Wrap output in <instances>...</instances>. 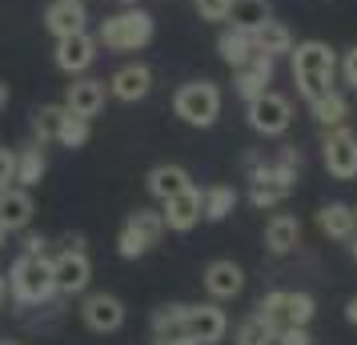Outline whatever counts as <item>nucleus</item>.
I'll list each match as a JSON object with an SVG mask.
<instances>
[{
	"label": "nucleus",
	"mask_w": 357,
	"mask_h": 345,
	"mask_svg": "<svg viewBox=\"0 0 357 345\" xmlns=\"http://www.w3.org/2000/svg\"><path fill=\"white\" fill-rule=\"evenodd\" d=\"M289 65H293V84H297L305 105L321 100L329 89H337V52L325 40H297L289 52Z\"/></svg>",
	"instance_id": "nucleus-1"
},
{
	"label": "nucleus",
	"mask_w": 357,
	"mask_h": 345,
	"mask_svg": "<svg viewBox=\"0 0 357 345\" xmlns=\"http://www.w3.org/2000/svg\"><path fill=\"white\" fill-rule=\"evenodd\" d=\"M8 293L17 305H45L56 293L52 281V257L45 253H20L13 269H8Z\"/></svg>",
	"instance_id": "nucleus-2"
},
{
	"label": "nucleus",
	"mask_w": 357,
	"mask_h": 345,
	"mask_svg": "<svg viewBox=\"0 0 357 345\" xmlns=\"http://www.w3.org/2000/svg\"><path fill=\"white\" fill-rule=\"evenodd\" d=\"M153 33H157L153 17H149L145 8L129 4V8H121V13H113V17L100 20L97 40L109 52H137V49H145L149 40H153Z\"/></svg>",
	"instance_id": "nucleus-3"
},
{
	"label": "nucleus",
	"mask_w": 357,
	"mask_h": 345,
	"mask_svg": "<svg viewBox=\"0 0 357 345\" xmlns=\"http://www.w3.org/2000/svg\"><path fill=\"white\" fill-rule=\"evenodd\" d=\"M221 105H225V97H221V84L217 81H189L173 93V113H177L185 125H193V129L217 125Z\"/></svg>",
	"instance_id": "nucleus-4"
},
{
	"label": "nucleus",
	"mask_w": 357,
	"mask_h": 345,
	"mask_svg": "<svg viewBox=\"0 0 357 345\" xmlns=\"http://www.w3.org/2000/svg\"><path fill=\"white\" fill-rule=\"evenodd\" d=\"M313 313H317V301L301 289H273L257 301V317H265L277 333L281 329H309Z\"/></svg>",
	"instance_id": "nucleus-5"
},
{
	"label": "nucleus",
	"mask_w": 357,
	"mask_h": 345,
	"mask_svg": "<svg viewBox=\"0 0 357 345\" xmlns=\"http://www.w3.org/2000/svg\"><path fill=\"white\" fill-rule=\"evenodd\" d=\"M165 237V217L157 209H137V213L121 225L116 233V253L125 257V261H137V257H145L153 245H161Z\"/></svg>",
	"instance_id": "nucleus-6"
},
{
	"label": "nucleus",
	"mask_w": 357,
	"mask_h": 345,
	"mask_svg": "<svg viewBox=\"0 0 357 345\" xmlns=\"http://www.w3.org/2000/svg\"><path fill=\"white\" fill-rule=\"evenodd\" d=\"M245 121H249V129L261 132V137H285L293 125V100L273 93V89H265L261 97L245 100Z\"/></svg>",
	"instance_id": "nucleus-7"
},
{
	"label": "nucleus",
	"mask_w": 357,
	"mask_h": 345,
	"mask_svg": "<svg viewBox=\"0 0 357 345\" xmlns=\"http://www.w3.org/2000/svg\"><path fill=\"white\" fill-rule=\"evenodd\" d=\"M245 173H249L253 185H285V189H293L297 185V173H301V153L293 145H281L273 161L261 157V153H249L245 157Z\"/></svg>",
	"instance_id": "nucleus-8"
},
{
	"label": "nucleus",
	"mask_w": 357,
	"mask_h": 345,
	"mask_svg": "<svg viewBox=\"0 0 357 345\" xmlns=\"http://www.w3.org/2000/svg\"><path fill=\"white\" fill-rule=\"evenodd\" d=\"M321 161L333 181H354L357 177V132L349 125L325 129L321 137Z\"/></svg>",
	"instance_id": "nucleus-9"
},
{
	"label": "nucleus",
	"mask_w": 357,
	"mask_h": 345,
	"mask_svg": "<svg viewBox=\"0 0 357 345\" xmlns=\"http://www.w3.org/2000/svg\"><path fill=\"white\" fill-rule=\"evenodd\" d=\"M89 277H93V261L89 253L77 245H65L56 257H52V281H56V293H84L89 289Z\"/></svg>",
	"instance_id": "nucleus-10"
},
{
	"label": "nucleus",
	"mask_w": 357,
	"mask_h": 345,
	"mask_svg": "<svg viewBox=\"0 0 357 345\" xmlns=\"http://www.w3.org/2000/svg\"><path fill=\"white\" fill-rule=\"evenodd\" d=\"M97 49H100V40L84 29V33H73V36H56V52H52V61H56L61 72L81 77L84 68L97 61Z\"/></svg>",
	"instance_id": "nucleus-11"
},
{
	"label": "nucleus",
	"mask_w": 357,
	"mask_h": 345,
	"mask_svg": "<svg viewBox=\"0 0 357 345\" xmlns=\"http://www.w3.org/2000/svg\"><path fill=\"white\" fill-rule=\"evenodd\" d=\"M225 329H229L225 309H217V305H185L181 333L193 337L197 345H217L221 337H225Z\"/></svg>",
	"instance_id": "nucleus-12"
},
{
	"label": "nucleus",
	"mask_w": 357,
	"mask_h": 345,
	"mask_svg": "<svg viewBox=\"0 0 357 345\" xmlns=\"http://www.w3.org/2000/svg\"><path fill=\"white\" fill-rule=\"evenodd\" d=\"M273 77H277V61L265 56V52H253L241 68H233V89H237L241 100H253L273 84Z\"/></svg>",
	"instance_id": "nucleus-13"
},
{
	"label": "nucleus",
	"mask_w": 357,
	"mask_h": 345,
	"mask_svg": "<svg viewBox=\"0 0 357 345\" xmlns=\"http://www.w3.org/2000/svg\"><path fill=\"white\" fill-rule=\"evenodd\" d=\"M81 317L93 333H116V329L125 325V305L113 293H89L81 305Z\"/></svg>",
	"instance_id": "nucleus-14"
},
{
	"label": "nucleus",
	"mask_w": 357,
	"mask_h": 345,
	"mask_svg": "<svg viewBox=\"0 0 357 345\" xmlns=\"http://www.w3.org/2000/svg\"><path fill=\"white\" fill-rule=\"evenodd\" d=\"M109 93L116 100H125V105H137V100H145L153 93V68L141 65V61H132V65H121L109 77Z\"/></svg>",
	"instance_id": "nucleus-15"
},
{
	"label": "nucleus",
	"mask_w": 357,
	"mask_h": 345,
	"mask_svg": "<svg viewBox=\"0 0 357 345\" xmlns=\"http://www.w3.org/2000/svg\"><path fill=\"white\" fill-rule=\"evenodd\" d=\"M205 289H209L213 301H233V297H241L245 269L237 261H229V257L209 261V265H205Z\"/></svg>",
	"instance_id": "nucleus-16"
},
{
	"label": "nucleus",
	"mask_w": 357,
	"mask_h": 345,
	"mask_svg": "<svg viewBox=\"0 0 357 345\" xmlns=\"http://www.w3.org/2000/svg\"><path fill=\"white\" fill-rule=\"evenodd\" d=\"M105 97H109V84L93 81V77H81V81L68 84L65 109H68V113H77V116H84V121H93V116L105 109Z\"/></svg>",
	"instance_id": "nucleus-17"
},
{
	"label": "nucleus",
	"mask_w": 357,
	"mask_h": 345,
	"mask_svg": "<svg viewBox=\"0 0 357 345\" xmlns=\"http://www.w3.org/2000/svg\"><path fill=\"white\" fill-rule=\"evenodd\" d=\"M161 205H165L161 209L165 229H173V233H189L197 221H201V189H197V185H189L185 193L161 201Z\"/></svg>",
	"instance_id": "nucleus-18"
},
{
	"label": "nucleus",
	"mask_w": 357,
	"mask_h": 345,
	"mask_svg": "<svg viewBox=\"0 0 357 345\" xmlns=\"http://www.w3.org/2000/svg\"><path fill=\"white\" fill-rule=\"evenodd\" d=\"M29 221H33V193L20 189V185L0 189V229L20 233V229H29Z\"/></svg>",
	"instance_id": "nucleus-19"
},
{
	"label": "nucleus",
	"mask_w": 357,
	"mask_h": 345,
	"mask_svg": "<svg viewBox=\"0 0 357 345\" xmlns=\"http://www.w3.org/2000/svg\"><path fill=\"white\" fill-rule=\"evenodd\" d=\"M45 29L52 36H73L89 29V13H84L81 0H52L45 8Z\"/></svg>",
	"instance_id": "nucleus-20"
},
{
	"label": "nucleus",
	"mask_w": 357,
	"mask_h": 345,
	"mask_svg": "<svg viewBox=\"0 0 357 345\" xmlns=\"http://www.w3.org/2000/svg\"><path fill=\"white\" fill-rule=\"evenodd\" d=\"M317 229H321L329 241H354V233H357L354 205H345V201H329V205H321V213H317Z\"/></svg>",
	"instance_id": "nucleus-21"
},
{
	"label": "nucleus",
	"mask_w": 357,
	"mask_h": 345,
	"mask_svg": "<svg viewBox=\"0 0 357 345\" xmlns=\"http://www.w3.org/2000/svg\"><path fill=\"white\" fill-rule=\"evenodd\" d=\"M265 20H273V4H269V0H229V13H225L229 29L257 33Z\"/></svg>",
	"instance_id": "nucleus-22"
},
{
	"label": "nucleus",
	"mask_w": 357,
	"mask_h": 345,
	"mask_svg": "<svg viewBox=\"0 0 357 345\" xmlns=\"http://www.w3.org/2000/svg\"><path fill=\"white\" fill-rule=\"evenodd\" d=\"M145 185L157 201H169V197H177V193H185V189L193 185V177H189V169H181V164H157V169H149Z\"/></svg>",
	"instance_id": "nucleus-23"
},
{
	"label": "nucleus",
	"mask_w": 357,
	"mask_h": 345,
	"mask_svg": "<svg viewBox=\"0 0 357 345\" xmlns=\"http://www.w3.org/2000/svg\"><path fill=\"white\" fill-rule=\"evenodd\" d=\"M297 241H301V221L289 213H277L269 225H265V249L273 253V257H285V253H293L297 249Z\"/></svg>",
	"instance_id": "nucleus-24"
},
{
	"label": "nucleus",
	"mask_w": 357,
	"mask_h": 345,
	"mask_svg": "<svg viewBox=\"0 0 357 345\" xmlns=\"http://www.w3.org/2000/svg\"><path fill=\"white\" fill-rule=\"evenodd\" d=\"M253 45H257V52H265V56H289L293 52V33H289V24H281V20H265L257 33H253Z\"/></svg>",
	"instance_id": "nucleus-25"
},
{
	"label": "nucleus",
	"mask_w": 357,
	"mask_h": 345,
	"mask_svg": "<svg viewBox=\"0 0 357 345\" xmlns=\"http://www.w3.org/2000/svg\"><path fill=\"white\" fill-rule=\"evenodd\" d=\"M257 52L253 45V33H241V29H225V33L217 36V56L225 61L229 68H241L249 56Z\"/></svg>",
	"instance_id": "nucleus-26"
},
{
	"label": "nucleus",
	"mask_w": 357,
	"mask_h": 345,
	"mask_svg": "<svg viewBox=\"0 0 357 345\" xmlns=\"http://www.w3.org/2000/svg\"><path fill=\"white\" fill-rule=\"evenodd\" d=\"M309 113H313V121H317L321 129H337V125L349 121V100H345L341 89H329L321 100H313V105H309Z\"/></svg>",
	"instance_id": "nucleus-27"
},
{
	"label": "nucleus",
	"mask_w": 357,
	"mask_h": 345,
	"mask_svg": "<svg viewBox=\"0 0 357 345\" xmlns=\"http://www.w3.org/2000/svg\"><path fill=\"white\" fill-rule=\"evenodd\" d=\"M237 209V189L233 185H209L201 189V217L205 221H225Z\"/></svg>",
	"instance_id": "nucleus-28"
},
{
	"label": "nucleus",
	"mask_w": 357,
	"mask_h": 345,
	"mask_svg": "<svg viewBox=\"0 0 357 345\" xmlns=\"http://www.w3.org/2000/svg\"><path fill=\"white\" fill-rule=\"evenodd\" d=\"M45 169H49V161H45V148H40V145H24L17 153V181H13V185H20V189H33V185H40Z\"/></svg>",
	"instance_id": "nucleus-29"
},
{
	"label": "nucleus",
	"mask_w": 357,
	"mask_h": 345,
	"mask_svg": "<svg viewBox=\"0 0 357 345\" xmlns=\"http://www.w3.org/2000/svg\"><path fill=\"white\" fill-rule=\"evenodd\" d=\"M65 116H68L65 105H40V109L33 113L36 141H56V137H61V125H65Z\"/></svg>",
	"instance_id": "nucleus-30"
},
{
	"label": "nucleus",
	"mask_w": 357,
	"mask_h": 345,
	"mask_svg": "<svg viewBox=\"0 0 357 345\" xmlns=\"http://www.w3.org/2000/svg\"><path fill=\"white\" fill-rule=\"evenodd\" d=\"M233 345H277V329L265 321V317H245L241 325H237V337H233Z\"/></svg>",
	"instance_id": "nucleus-31"
},
{
	"label": "nucleus",
	"mask_w": 357,
	"mask_h": 345,
	"mask_svg": "<svg viewBox=\"0 0 357 345\" xmlns=\"http://www.w3.org/2000/svg\"><path fill=\"white\" fill-rule=\"evenodd\" d=\"M181 321H185V305H161L149 325H153V337H185Z\"/></svg>",
	"instance_id": "nucleus-32"
},
{
	"label": "nucleus",
	"mask_w": 357,
	"mask_h": 345,
	"mask_svg": "<svg viewBox=\"0 0 357 345\" xmlns=\"http://www.w3.org/2000/svg\"><path fill=\"white\" fill-rule=\"evenodd\" d=\"M293 189H285V185H253L249 189V205L253 209H277L281 201H289Z\"/></svg>",
	"instance_id": "nucleus-33"
},
{
	"label": "nucleus",
	"mask_w": 357,
	"mask_h": 345,
	"mask_svg": "<svg viewBox=\"0 0 357 345\" xmlns=\"http://www.w3.org/2000/svg\"><path fill=\"white\" fill-rule=\"evenodd\" d=\"M84 141H89V121L77 113H68L65 116V125H61V137H56V145H65V148H81Z\"/></svg>",
	"instance_id": "nucleus-34"
},
{
	"label": "nucleus",
	"mask_w": 357,
	"mask_h": 345,
	"mask_svg": "<svg viewBox=\"0 0 357 345\" xmlns=\"http://www.w3.org/2000/svg\"><path fill=\"white\" fill-rule=\"evenodd\" d=\"M197 17L209 20V24H225V13H229V0H193Z\"/></svg>",
	"instance_id": "nucleus-35"
},
{
	"label": "nucleus",
	"mask_w": 357,
	"mask_h": 345,
	"mask_svg": "<svg viewBox=\"0 0 357 345\" xmlns=\"http://www.w3.org/2000/svg\"><path fill=\"white\" fill-rule=\"evenodd\" d=\"M337 77L349 84V89H357V45H349V49L337 56Z\"/></svg>",
	"instance_id": "nucleus-36"
},
{
	"label": "nucleus",
	"mask_w": 357,
	"mask_h": 345,
	"mask_svg": "<svg viewBox=\"0 0 357 345\" xmlns=\"http://www.w3.org/2000/svg\"><path fill=\"white\" fill-rule=\"evenodd\" d=\"M17 181V153L13 148H0V189Z\"/></svg>",
	"instance_id": "nucleus-37"
},
{
	"label": "nucleus",
	"mask_w": 357,
	"mask_h": 345,
	"mask_svg": "<svg viewBox=\"0 0 357 345\" xmlns=\"http://www.w3.org/2000/svg\"><path fill=\"white\" fill-rule=\"evenodd\" d=\"M277 345H313V337H309V329H281Z\"/></svg>",
	"instance_id": "nucleus-38"
},
{
	"label": "nucleus",
	"mask_w": 357,
	"mask_h": 345,
	"mask_svg": "<svg viewBox=\"0 0 357 345\" xmlns=\"http://www.w3.org/2000/svg\"><path fill=\"white\" fill-rule=\"evenodd\" d=\"M24 253H45V237L40 233H29L24 237Z\"/></svg>",
	"instance_id": "nucleus-39"
},
{
	"label": "nucleus",
	"mask_w": 357,
	"mask_h": 345,
	"mask_svg": "<svg viewBox=\"0 0 357 345\" xmlns=\"http://www.w3.org/2000/svg\"><path fill=\"white\" fill-rule=\"evenodd\" d=\"M153 345H197L193 337H153Z\"/></svg>",
	"instance_id": "nucleus-40"
},
{
	"label": "nucleus",
	"mask_w": 357,
	"mask_h": 345,
	"mask_svg": "<svg viewBox=\"0 0 357 345\" xmlns=\"http://www.w3.org/2000/svg\"><path fill=\"white\" fill-rule=\"evenodd\" d=\"M345 321L357 325V297H349V305H345Z\"/></svg>",
	"instance_id": "nucleus-41"
},
{
	"label": "nucleus",
	"mask_w": 357,
	"mask_h": 345,
	"mask_svg": "<svg viewBox=\"0 0 357 345\" xmlns=\"http://www.w3.org/2000/svg\"><path fill=\"white\" fill-rule=\"evenodd\" d=\"M4 105H8V84L0 81V109H4Z\"/></svg>",
	"instance_id": "nucleus-42"
},
{
	"label": "nucleus",
	"mask_w": 357,
	"mask_h": 345,
	"mask_svg": "<svg viewBox=\"0 0 357 345\" xmlns=\"http://www.w3.org/2000/svg\"><path fill=\"white\" fill-rule=\"evenodd\" d=\"M4 297H8V281H4V273H0V305H4Z\"/></svg>",
	"instance_id": "nucleus-43"
},
{
	"label": "nucleus",
	"mask_w": 357,
	"mask_h": 345,
	"mask_svg": "<svg viewBox=\"0 0 357 345\" xmlns=\"http://www.w3.org/2000/svg\"><path fill=\"white\" fill-rule=\"evenodd\" d=\"M349 249H354V261H357V233H354V241H349Z\"/></svg>",
	"instance_id": "nucleus-44"
},
{
	"label": "nucleus",
	"mask_w": 357,
	"mask_h": 345,
	"mask_svg": "<svg viewBox=\"0 0 357 345\" xmlns=\"http://www.w3.org/2000/svg\"><path fill=\"white\" fill-rule=\"evenodd\" d=\"M116 4H125V8H129V4H137V0H116Z\"/></svg>",
	"instance_id": "nucleus-45"
},
{
	"label": "nucleus",
	"mask_w": 357,
	"mask_h": 345,
	"mask_svg": "<svg viewBox=\"0 0 357 345\" xmlns=\"http://www.w3.org/2000/svg\"><path fill=\"white\" fill-rule=\"evenodd\" d=\"M4 237H8V233H4V229H0V245H4Z\"/></svg>",
	"instance_id": "nucleus-46"
},
{
	"label": "nucleus",
	"mask_w": 357,
	"mask_h": 345,
	"mask_svg": "<svg viewBox=\"0 0 357 345\" xmlns=\"http://www.w3.org/2000/svg\"><path fill=\"white\" fill-rule=\"evenodd\" d=\"M0 345H17V342H0Z\"/></svg>",
	"instance_id": "nucleus-47"
},
{
	"label": "nucleus",
	"mask_w": 357,
	"mask_h": 345,
	"mask_svg": "<svg viewBox=\"0 0 357 345\" xmlns=\"http://www.w3.org/2000/svg\"><path fill=\"white\" fill-rule=\"evenodd\" d=\"M354 217H357V205H354Z\"/></svg>",
	"instance_id": "nucleus-48"
},
{
	"label": "nucleus",
	"mask_w": 357,
	"mask_h": 345,
	"mask_svg": "<svg viewBox=\"0 0 357 345\" xmlns=\"http://www.w3.org/2000/svg\"><path fill=\"white\" fill-rule=\"evenodd\" d=\"M81 4H84V0H81Z\"/></svg>",
	"instance_id": "nucleus-49"
}]
</instances>
